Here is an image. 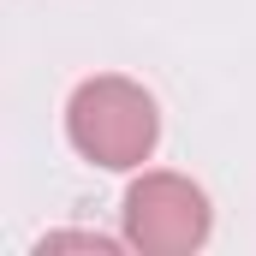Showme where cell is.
Segmentation results:
<instances>
[{"instance_id": "obj_1", "label": "cell", "mask_w": 256, "mask_h": 256, "mask_svg": "<svg viewBox=\"0 0 256 256\" xmlns=\"http://www.w3.org/2000/svg\"><path fill=\"white\" fill-rule=\"evenodd\" d=\"M66 137L90 167L131 173V167H143L155 155V137H161L155 96L137 78H120V72L84 78L72 90V102H66Z\"/></svg>"}, {"instance_id": "obj_2", "label": "cell", "mask_w": 256, "mask_h": 256, "mask_svg": "<svg viewBox=\"0 0 256 256\" xmlns=\"http://www.w3.org/2000/svg\"><path fill=\"white\" fill-rule=\"evenodd\" d=\"M126 244L143 256H191L208 244L214 208L185 173H143L126 191Z\"/></svg>"}, {"instance_id": "obj_3", "label": "cell", "mask_w": 256, "mask_h": 256, "mask_svg": "<svg viewBox=\"0 0 256 256\" xmlns=\"http://www.w3.org/2000/svg\"><path fill=\"white\" fill-rule=\"evenodd\" d=\"M36 250H42V256H48V250H102V256H108V250H120V244L102 238V232H48Z\"/></svg>"}]
</instances>
